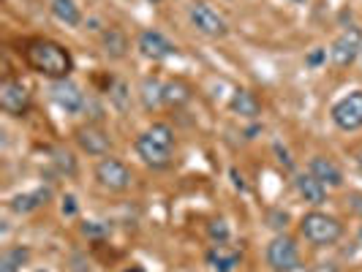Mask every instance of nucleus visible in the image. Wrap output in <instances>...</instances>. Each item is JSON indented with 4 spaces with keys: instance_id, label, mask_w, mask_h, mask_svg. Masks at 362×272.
<instances>
[{
    "instance_id": "obj_1",
    "label": "nucleus",
    "mask_w": 362,
    "mask_h": 272,
    "mask_svg": "<svg viewBox=\"0 0 362 272\" xmlns=\"http://www.w3.org/2000/svg\"><path fill=\"white\" fill-rule=\"evenodd\" d=\"M25 63L36 73L47 76V79H69V73L74 71L71 52L57 44L52 38H33L25 44Z\"/></svg>"
},
{
    "instance_id": "obj_2",
    "label": "nucleus",
    "mask_w": 362,
    "mask_h": 272,
    "mask_svg": "<svg viewBox=\"0 0 362 272\" xmlns=\"http://www.w3.org/2000/svg\"><path fill=\"white\" fill-rule=\"evenodd\" d=\"M300 232H303V237H305L308 242L325 248V245H335V242L344 237V223H341L338 218L313 210V213H305V215H303Z\"/></svg>"
},
{
    "instance_id": "obj_3",
    "label": "nucleus",
    "mask_w": 362,
    "mask_h": 272,
    "mask_svg": "<svg viewBox=\"0 0 362 272\" xmlns=\"http://www.w3.org/2000/svg\"><path fill=\"white\" fill-rule=\"evenodd\" d=\"M188 19H191V25L199 30L202 36H207V38H223L229 33L226 19L221 17L218 11H213L207 3H191Z\"/></svg>"
},
{
    "instance_id": "obj_4",
    "label": "nucleus",
    "mask_w": 362,
    "mask_h": 272,
    "mask_svg": "<svg viewBox=\"0 0 362 272\" xmlns=\"http://www.w3.org/2000/svg\"><path fill=\"white\" fill-rule=\"evenodd\" d=\"M267 264L275 272H294L300 267V251L297 242L286 235H278L267 245Z\"/></svg>"
},
{
    "instance_id": "obj_5",
    "label": "nucleus",
    "mask_w": 362,
    "mask_h": 272,
    "mask_svg": "<svg viewBox=\"0 0 362 272\" xmlns=\"http://www.w3.org/2000/svg\"><path fill=\"white\" fill-rule=\"evenodd\" d=\"M0 109L6 114H14V117H22L30 109V93L14 76H6L0 82Z\"/></svg>"
},
{
    "instance_id": "obj_6",
    "label": "nucleus",
    "mask_w": 362,
    "mask_h": 272,
    "mask_svg": "<svg viewBox=\"0 0 362 272\" xmlns=\"http://www.w3.org/2000/svg\"><path fill=\"white\" fill-rule=\"evenodd\" d=\"M95 180L107 191H126L131 185V169L117 158H101L95 163Z\"/></svg>"
},
{
    "instance_id": "obj_7",
    "label": "nucleus",
    "mask_w": 362,
    "mask_h": 272,
    "mask_svg": "<svg viewBox=\"0 0 362 272\" xmlns=\"http://www.w3.org/2000/svg\"><path fill=\"white\" fill-rule=\"evenodd\" d=\"M360 52H362V30L357 25H351V28H346L344 33L335 38V44L329 49V57H332V63L338 69H346V66H351L357 60Z\"/></svg>"
},
{
    "instance_id": "obj_8",
    "label": "nucleus",
    "mask_w": 362,
    "mask_h": 272,
    "mask_svg": "<svg viewBox=\"0 0 362 272\" xmlns=\"http://www.w3.org/2000/svg\"><path fill=\"white\" fill-rule=\"evenodd\" d=\"M332 123L341 131H360L362 128V90L349 93L332 107Z\"/></svg>"
},
{
    "instance_id": "obj_9",
    "label": "nucleus",
    "mask_w": 362,
    "mask_h": 272,
    "mask_svg": "<svg viewBox=\"0 0 362 272\" xmlns=\"http://www.w3.org/2000/svg\"><path fill=\"white\" fill-rule=\"evenodd\" d=\"M139 49L150 60H166V57H175L177 54V47L163 36V33H158V30H142L139 33Z\"/></svg>"
},
{
    "instance_id": "obj_10",
    "label": "nucleus",
    "mask_w": 362,
    "mask_h": 272,
    "mask_svg": "<svg viewBox=\"0 0 362 272\" xmlns=\"http://www.w3.org/2000/svg\"><path fill=\"white\" fill-rule=\"evenodd\" d=\"M49 95H52L54 104L60 109H66V112H79V109L85 107V93L79 90L71 79H57V82H52Z\"/></svg>"
},
{
    "instance_id": "obj_11",
    "label": "nucleus",
    "mask_w": 362,
    "mask_h": 272,
    "mask_svg": "<svg viewBox=\"0 0 362 272\" xmlns=\"http://www.w3.org/2000/svg\"><path fill=\"white\" fill-rule=\"evenodd\" d=\"M76 145L82 147L88 155H107L112 142H109L107 131H101L98 126H82L76 128Z\"/></svg>"
},
{
    "instance_id": "obj_12",
    "label": "nucleus",
    "mask_w": 362,
    "mask_h": 272,
    "mask_svg": "<svg viewBox=\"0 0 362 272\" xmlns=\"http://www.w3.org/2000/svg\"><path fill=\"white\" fill-rule=\"evenodd\" d=\"M136 153H139V158H142L147 166H153V169H166V166L172 163V150L158 145V142L150 139L147 134H142V136L136 139Z\"/></svg>"
},
{
    "instance_id": "obj_13",
    "label": "nucleus",
    "mask_w": 362,
    "mask_h": 272,
    "mask_svg": "<svg viewBox=\"0 0 362 272\" xmlns=\"http://www.w3.org/2000/svg\"><path fill=\"white\" fill-rule=\"evenodd\" d=\"M207 264L213 272H235V267L240 264V251L229 248L226 242H216L207 251Z\"/></svg>"
},
{
    "instance_id": "obj_14",
    "label": "nucleus",
    "mask_w": 362,
    "mask_h": 272,
    "mask_svg": "<svg viewBox=\"0 0 362 272\" xmlns=\"http://www.w3.org/2000/svg\"><path fill=\"white\" fill-rule=\"evenodd\" d=\"M310 175L322 185H327V188H341L344 185V172L338 169V163L325 158V155H316L310 161Z\"/></svg>"
},
{
    "instance_id": "obj_15",
    "label": "nucleus",
    "mask_w": 362,
    "mask_h": 272,
    "mask_svg": "<svg viewBox=\"0 0 362 272\" xmlns=\"http://www.w3.org/2000/svg\"><path fill=\"white\" fill-rule=\"evenodd\" d=\"M294 185H297V194L308 201V204H322L327 199V185H322L310 172L308 175H297Z\"/></svg>"
},
{
    "instance_id": "obj_16",
    "label": "nucleus",
    "mask_w": 362,
    "mask_h": 272,
    "mask_svg": "<svg viewBox=\"0 0 362 272\" xmlns=\"http://www.w3.org/2000/svg\"><path fill=\"white\" fill-rule=\"evenodd\" d=\"M49 196H52L49 188H36V191H30V194H19V196L11 199V210H14V213H33L41 204H47Z\"/></svg>"
},
{
    "instance_id": "obj_17",
    "label": "nucleus",
    "mask_w": 362,
    "mask_h": 272,
    "mask_svg": "<svg viewBox=\"0 0 362 272\" xmlns=\"http://www.w3.org/2000/svg\"><path fill=\"white\" fill-rule=\"evenodd\" d=\"M229 109L240 114V117H256L262 112V104L251 90H235L232 101H229Z\"/></svg>"
},
{
    "instance_id": "obj_18",
    "label": "nucleus",
    "mask_w": 362,
    "mask_h": 272,
    "mask_svg": "<svg viewBox=\"0 0 362 272\" xmlns=\"http://www.w3.org/2000/svg\"><path fill=\"white\" fill-rule=\"evenodd\" d=\"M101 47H104V52H107L109 57L120 60V57H126V52H128V38L123 30L109 28V30H104V36H101Z\"/></svg>"
},
{
    "instance_id": "obj_19",
    "label": "nucleus",
    "mask_w": 362,
    "mask_h": 272,
    "mask_svg": "<svg viewBox=\"0 0 362 272\" xmlns=\"http://www.w3.org/2000/svg\"><path fill=\"white\" fill-rule=\"evenodd\" d=\"M139 95H142V107L145 109H158L163 104V82L156 76H145Z\"/></svg>"
},
{
    "instance_id": "obj_20",
    "label": "nucleus",
    "mask_w": 362,
    "mask_h": 272,
    "mask_svg": "<svg viewBox=\"0 0 362 272\" xmlns=\"http://www.w3.org/2000/svg\"><path fill=\"white\" fill-rule=\"evenodd\" d=\"M52 14L54 19H60L69 28H76L82 22V11H79V6L74 0H52Z\"/></svg>"
},
{
    "instance_id": "obj_21",
    "label": "nucleus",
    "mask_w": 362,
    "mask_h": 272,
    "mask_svg": "<svg viewBox=\"0 0 362 272\" xmlns=\"http://www.w3.org/2000/svg\"><path fill=\"white\" fill-rule=\"evenodd\" d=\"M188 101H191V88L185 82L175 79V82H166L163 85V104L166 107H182Z\"/></svg>"
},
{
    "instance_id": "obj_22",
    "label": "nucleus",
    "mask_w": 362,
    "mask_h": 272,
    "mask_svg": "<svg viewBox=\"0 0 362 272\" xmlns=\"http://www.w3.org/2000/svg\"><path fill=\"white\" fill-rule=\"evenodd\" d=\"M30 259V251L25 245L19 248H8L6 254L0 256V272H19L25 267V261Z\"/></svg>"
},
{
    "instance_id": "obj_23",
    "label": "nucleus",
    "mask_w": 362,
    "mask_h": 272,
    "mask_svg": "<svg viewBox=\"0 0 362 272\" xmlns=\"http://www.w3.org/2000/svg\"><path fill=\"white\" fill-rule=\"evenodd\" d=\"M207 235L213 242H226L229 240V223L226 220H213L210 226H207Z\"/></svg>"
},
{
    "instance_id": "obj_24",
    "label": "nucleus",
    "mask_w": 362,
    "mask_h": 272,
    "mask_svg": "<svg viewBox=\"0 0 362 272\" xmlns=\"http://www.w3.org/2000/svg\"><path fill=\"white\" fill-rule=\"evenodd\" d=\"M109 98L115 101V107L117 109H126L128 107V88L123 85V82H115L112 90H109Z\"/></svg>"
},
{
    "instance_id": "obj_25",
    "label": "nucleus",
    "mask_w": 362,
    "mask_h": 272,
    "mask_svg": "<svg viewBox=\"0 0 362 272\" xmlns=\"http://www.w3.org/2000/svg\"><path fill=\"white\" fill-rule=\"evenodd\" d=\"M54 163H57V169H60V172H69V175H74V172H76V163H74L71 153L57 150V153H54Z\"/></svg>"
},
{
    "instance_id": "obj_26",
    "label": "nucleus",
    "mask_w": 362,
    "mask_h": 272,
    "mask_svg": "<svg viewBox=\"0 0 362 272\" xmlns=\"http://www.w3.org/2000/svg\"><path fill=\"white\" fill-rule=\"evenodd\" d=\"M82 235H88V237H101V235H107V229H104V226H98L95 220H88V223L82 226Z\"/></svg>"
},
{
    "instance_id": "obj_27",
    "label": "nucleus",
    "mask_w": 362,
    "mask_h": 272,
    "mask_svg": "<svg viewBox=\"0 0 362 272\" xmlns=\"http://www.w3.org/2000/svg\"><path fill=\"white\" fill-rule=\"evenodd\" d=\"M270 226L272 229H286V223H289V215L286 213H270Z\"/></svg>"
},
{
    "instance_id": "obj_28",
    "label": "nucleus",
    "mask_w": 362,
    "mask_h": 272,
    "mask_svg": "<svg viewBox=\"0 0 362 272\" xmlns=\"http://www.w3.org/2000/svg\"><path fill=\"white\" fill-rule=\"evenodd\" d=\"M63 215H76V199H74V196H66V199H63Z\"/></svg>"
},
{
    "instance_id": "obj_29",
    "label": "nucleus",
    "mask_w": 362,
    "mask_h": 272,
    "mask_svg": "<svg viewBox=\"0 0 362 272\" xmlns=\"http://www.w3.org/2000/svg\"><path fill=\"white\" fill-rule=\"evenodd\" d=\"M322 60H325V52H322V49H316V52H310V57H308V63H310V66H319Z\"/></svg>"
},
{
    "instance_id": "obj_30",
    "label": "nucleus",
    "mask_w": 362,
    "mask_h": 272,
    "mask_svg": "<svg viewBox=\"0 0 362 272\" xmlns=\"http://www.w3.org/2000/svg\"><path fill=\"white\" fill-rule=\"evenodd\" d=\"M351 207L362 215V194H354V196H351Z\"/></svg>"
},
{
    "instance_id": "obj_31",
    "label": "nucleus",
    "mask_w": 362,
    "mask_h": 272,
    "mask_svg": "<svg viewBox=\"0 0 362 272\" xmlns=\"http://www.w3.org/2000/svg\"><path fill=\"white\" fill-rule=\"evenodd\" d=\"M357 166H360V169H362V153H360V155H357Z\"/></svg>"
},
{
    "instance_id": "obj_32",
    "label": "nucleus",
    "mask_w": 362,
    "mask_h": 272,
    "mask_svg": "<svg viewBox=\"0 0 362 272\" xmlns=\"http://www.w3.org/2000/svg\"><path fill=\"white\" fill-rule=\"evenodd\" d=\"M126 272H145L142 267H134V270H126Z\"/></svg>"
},
{
    "instance_id": "obj_33",
    "label": "nucleus",
    "mask_w": 362,
    "mask_h": 272,
    "mask_svg": "<svg viewBox=\"0 0 362 272\" xmlns=\"http://www.w3.org/2000/svg\"><path fill=\"white\" fill-rule=\"evenodd\" d=\"M294 272H313V270H305V267H297Z\"/></svg>"
},
{
    "instance_id": "obj_34",
    "label": "nucleus",
    "mask_w": 362,
    "mask_h": 272,
    "mask_svg": "<svg viewBox=\"0 0 362 272\" xmlns=\"http://www.w3.org/2000/svg\"><path fill=\"white\" fill-rule=\"evenodd\" d=\"M291 3H305V0H291Z\"/></svg>"
},
{
    "instance_id": "obj_35",
    "label": "nucleus",
    "mask_w": 362,
    "mask_h": 272,
    "mask_svg": "<svg viewBox=\"0 0 362 272\" xmlns=\"http://www.w3.org/2000/svg\"><path fill=\"white\" fill-rule=\"evenodd\" d=\"M147 3H161V0H147Z\"/></svg>"
},
{
    "instance_id": "obj_36",
    "label": "nucleus",
    "mask_w": 362,
    "mask_h": 272,
    "mask_svg": "<svg viewBox=\"0 0 362 272\" xmlns=\"http://www.w3.org/2000/svg\"><path fill=\"white\" fill-rule=\"evenodd\" d=\"M38 272H47V270H38Z\"/></svg>"
},
{
    "instance_id": "obj_37",
    "label": "nucleus",
    "mask_w": 362,
    "mask_h": 272,
    "mask_svg": "<svg viewBox=\"0 0 362 272\" xmlns=\"http://www.w3.org/2000/svg\"><path fill=\"white\" fill-rule=\"evenodd\" d=\"M360 54H362V52H360Z\"/></svg>"
}]
</instances>
